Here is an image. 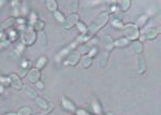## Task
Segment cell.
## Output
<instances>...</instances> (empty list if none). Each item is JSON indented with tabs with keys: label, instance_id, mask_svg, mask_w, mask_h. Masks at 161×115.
<instances>
[{
	"label": "cell",
	"instance_id": "1",
	"mask_svg": "<svg viewBox=\"0 0 161 115\" xmlns=\"http://www.w3.org/2000/svg\"><path fill=\"white\" fill-rule=\"evenodd\" d=\"M109 18H110V14H109V12L100 13V14L96 17V20H95V21L87 27V34H88L90 37H93V34H97L98 31L101 29L103 26H105L106 24H107Z\"/></svg>",
	"mask_w": 161,
	"mask_h": 115
},
{
	"label": "cell",
	"instance_id": "2",
	"mask_svg": "<svg viewBox=\"0 0 161 115\" xmlns=\"http://www.w3.org/2000/svg\"><path fill=\"white\" fill-rule=\"evenodd\" d=\"M121 29L123 30V34L126 36L127 40H132V41H138V39L140 38V31L139 28L136 27V24H127L123 25Z\"/></svg>",
	"mask_w": 161,
	"mask_h": 115
},
{
	"label": "cell",
	"instance_id": "3",
	"mask_svg": "<svg viewBox=\"0 0 161 115\" xmlns=\"http://www.w3.org/2000/svg\"><path fill=\"white\" fill-rule=\"evenodd\" d=\"M36 39H37V34L36 31L32 29V27H27L23 34H21V41L24 43V45L30 46L36 42Z\"/></svg>",
	"mask_w": 161,
	"mask_h": 115
},
{
	"label": "cell",
	"instance_id": "4",
	"mask_svg": "<svg viewBox=\"0 0 161 115\" xmlns=\"http://www.w3.org/2000/svg\"><path fill=\"white\" fill-rule=\"evenodd\" d=\"M80 22V16L76 13H72L71 15H69L64 22L62 23V27L64 29H71L73 26H75Z\"/></svg>",
	"mask_w": 161,
	"mask_h": 115
},
{
	"label": "cell",
	"instance_id": "5",
	"mask_svg": "<svg viewBox=\"0 0 161 115\" xmlns=\"http://www.w3.org/2000/svg\"><path fill=\"white\" fill-rule=\"evenodd\" d=\"M80 60V53L78 51H72L70 52L67 56V60L64 61L66 66H75V65Z\"/></svg>",
	"mask_w": 161,
	"mask_h": 115
},
{
	"label": "cell",
	"instance_id": "6",
	"mask_svg": "<svg viewBox=\"0 0 161 115\" xmlns=\"http://www.w3.org/2000/svg\"><path fill=\"white\" fill-rule=\"evenodd\" d=\"M9 83L11 84L14 89L16 90H21L24 88V85H23V82L21 81V77H18L17 74H11L9 77Z\"/></svg>",
	"mask_w": 161,
	"mask_h": 115
},
{
	"label": "cell",
	"instance_id": "7",
	"mask_svg": "<svg viewBox=\"0 0 161 115\" xmlns=\"http://www.w3.org/2000/svg\"><path fill=\"white\" fill-rule=\"evenodd\" d=\"M40 77H41V73H40V70L37 68H32L28 71V74H27V79L28 81L31 82V83H37V82L40 80Z\"/></svg>",
	"mask_w": 161,
	"mask_h": 115
},
{
	"label": "cell",
	"instance_id": "8",
	"mask_svg": "<svg viewBox=\"0 0 161 115\" xmlns=\"http://www.w3.org/2000/svg\"><path fill=\"white\" fill-rule=\"evenodd\" d=\"M136 69H138V73L139 74H143L146 71V61H145L144 56L142 54L138 55V65H136Z\"/></svg>",
	"mask_w": 161,
	"mask_h": 115
},
{
	"label": "cell",
	"instance_id": "9",
	"mask_svg": "<svg viewBox=\"0 0 161 115\" xmlns=\"http://www.w3.org/2000/svg\"><path fill=\"white\" fill-rule=\"evenodd\" d=\"M102 41H103V45L105 47L106 52H110L114 48V41H113V39H112V37H111L110 34L103 36Z\"/></svg>",
	"mask_w": 161,
	"mask_h": 115
},
{
	"label": "cell",
	"instance_id": "10",
	"mask_svg": "<svg viewBox=\"0 0 161 115\" xmlns=\"http://www.w3.org/2000/svg\"><path fill=\"white\" fill-rule=\"evenodd\" d=\"M61 102H62V107H64L66 110L71 111V112L76 111V108H75V106H74V103H73L69 98H67V97H64H64L61 98Z\"/></svg>",
	"mask_w": 161,
	"mask_h": 115
},
{
	"label": "cell",
	"instance_id": "11",
	"mask_svg": "<svg viewBox=\"0 0 161 115\" xmlns=\"http://www.w3.org/2000/svg\"><path fill=\"white\" fill-rule=\"evenodd\" d=\"M36 102H37V104H38L39 107L41 108V109H43V110H45V111H50V109H53V104H48L47 103V101L45 100L44 98H42V97H37L36 98Z\"/></svg>",
	"mask_w": 161,
	"mask_h": 115
},
{
	"label": "cell",
	"instance_id": "12",
	"mask_svg": "<svg viewBox=\"0 0 161 115\" xmlns=\"http://www.w3.org/2000/svg\"><path fill=\"white\" fill-rule=\"evenodd\" d=\"M107 59H109V52H104V53H102L99 55L98 57V66L100 67V68H104L107 64Z\"/></svg>",
	"mask_w": 161,
	"mask_h": 115
},
{
	"label": "cell",
	"instance_id": "13",
	"mask_svg": "<svg viewBox=\"0 0 161 115\" xmlns=\"http://www.w3.org/2000/svg\"><path fill=\"white\" fill-rule=\"evenodd\" d=\"M158 34H159L158 28H150L145 32V38L148 39V40H154V39L157 38Z\"/></svg>",
	"mask_w": 161,
	"mask_h": 115
},
{
	"label": "cell",
	"instance_id": "14",
	"mask_svg": "<svg viewBox=\"0 0 161 115\" xmlns=\"http://www.w3.org/2000/svg\"><path fill=\"white\" fill-rule=\"evenodd\" d=\"M131 47H132V50H133V52L136 53L138 55H139V54H142V52L144 50V46H143L142 42H140V41H134V42L132 43Z\"/></svg>",
	"mask_w": 161,
	"mask_h": 115
},
{
	"label": "cell",
	"instance_id": "15",
	"mask_svg": "<svg viewBox=\"0 0 161 115\" xmlns=\"http://www.w3.org/2000/svg\"><path fill=\"white\" fill-rule=\"evenodd\" d=\"M24 90H25V93L27 94V96L31 99H36L37 98V91L34 88H32L31 86H28V85H25L24 86Z\"/></svg>",
	"mask_w": 161,
	"mask_h": 115
},
{
	"label": "cell",
	"instance_id": "16",
	"mask_svg": "<svg viewBox=\"0 0 161 115\" xmlns=\"http://www.w3.org/2000/svg\"><path fill=\"white\" fill-rule=\"evenodd\" d=\"M44 27H45V23L43 21H41V20H37V21L32 24V29H34V31H40V32H41V31H43Z\"/></svg>",
	"mask_w": 161,
	"mask_h": 115
},
{
	"label": "cell",
	"instance_id": "17",
	"mask_svg": "<svg viewBox=\"0 0 161 115\" xmlns=\"http://www.w3.org/2000/svg\"><path fill=\"white\" fill-rule=\"evenodd\" d=\"M39 41H40V44H41V46L44 47V48H47L48 42H47L46 34H45L44 31H41V32L39 34Z\"/></svg>",
	"mask_w": 161,
	"mask_h": 115
},
{
	"label": "cell",
	"instance_id": "18",
	"mask_svg": "<svg viewBox=\"0 0 161 115\" xmlns=\"http://www.w3.org/2000/svg\"><path fill=\"white\" fill-rule=\"evenodd\" d=\"M16 23V18L15 17H10V18H7L5 21L2 23V25H1V28L2 29H7V28H10V27H12L14 24Z\"/></svg>",
	"mask_w": 161,
	"mask_h": 115
},
{
	"label": "cell",
	"instance_id": "19",
	"mask_svg": "<svg viewBox=\"0 0 161 115\" xmlns=\"http://www.w3.org/2000/svg\"><path fill=\"white\" fill-rule=\"evenodd\" d=\"M80 64H82L83 68H89L93 64V58L89 57V56H85L80 59Z\"/></svg>",
	"mask_w": 161,
	"mask_h": 115
},
{
	"label": "cell",
	"instance_id": "20",
	"mask_svg": "<svg viewBox=\"0 0 161 115\" xmlns=\"http://www.w3.org/2000/svg\"><path fill=\"white\" fill-rule=\"evenodd\" d=\"M128 44H129V40H127L126 38H121V39H118V40H116V41H115L114 46L125 47V46H127Z\"/></svg>",
	"mask_w": 161,
	"mask_h": 115
},
{
	"label": "cell",
	"instance_id": "21",
	"mask_svg": "<svg viewBox=\"0 0 161 115\" xmlns=\"http://www.w3.org/2000/svg\"><path fill=\"white\" fill-rule=\"evenodd\" d=\"M46 7L50 11H52V12H55V11H57V7H58V4H57V1H55V0H47Z\"/></svg>",
	"mask_w": 161,
	"mask_h": 115
},
{
	"label": "cell",
	"instance_id": "22",
	"mask_svg": "<svg viewBox=\"0 0 161 115\" xmlns=\"http://www.w3.org/2000/svg\"><path fill=\"white\" fill-rule=\"evenodd\" d=\"M130 5H131V1H130V0H123V1H120V3H119V8H120V10H121L123 12H126V11L129 10Z\"/></svg>",
	"mask_w": 161,
	"mask_h": 115
},
{
	"label": "cell",
	"instance_id": "23",
	"mask_svg": "<svg viewBox=\"0 0 161 115\" xmlns=\"http://www.w3.org/2000/svg\"><path fill=\"white\" fill-rule=\"evenodd\" d=\"M46 64H47V58L45 57V56H42V57H40V59L38 60L36 68L40 70V69H42L43 67H45V65Z\"/></svg>",
	"mask_w": 161,
	"mask_h": 115
},
{
	"label": "cell",
	"instance_id": "24",
	"mask_svg": "<svg viewBox=\"0 0 161 115\" xmlns=\"http://www.w3.org/2000/svg\"><path fill=\"white\" fill-rule=\"evenodd\" d=\"M17 115H31V109L29 107L21 108L17 112Z\"/></svg>",
	"mask_w": 161,
	"mask_h": 115
},
{
	"label": "cell",
	"instance_id": "25",
	"mask_svg": "<svg viewBox=\"0 0 161 115\" xmlns=\"http://www.w3.org/2000/svg\"><path fill=\"white\" fill-rule=\"evenodd\" d=\"M147 20H148V16H147V15H143V16H141L140 18H139L138 23L136 24V27L139 28V27H142V26H144L145 24L147 23Z\"/></svg>",
	"mask_w": 161,
	"mask_h": 115
},
{
	"label": "cell",
	"instance_id": "26",
	"mask_svg": "<svg viewBox=\"0 0 161 115\" xmlns=\"http://www.w3.org/2000/svg\"><path fill=\"white\" fill-rule=\"evenodd\" d=\"M54 16H55V18L59 22V23H64V20H66V17L64 16V14L61 12H59V11H55V12H54Z\"/></svg>",
	"mask_w": 161,
	"mask_h": 115
},
{
	"label": "cell",
	"instance_id": "27",
	"mask_svg": "<svg viewBox=\"0 0 161 115\" xmlns=\"http://www.w3.org/2000/svg\"><path fill=\"white\" fill-rule=\"evenodd\" d=\"M76 26H77V29L82 32V34H87V27H86V26H85L82 22H78V23L76 24Z\"/></svg>",
	"mask_w": 161,
	"mask_h": 115
},
{
	"label": "cell",
	"instance_id": "28",
	"mask_svg": "<svg viewBox=\"0 0 161 115\" xmlns=\"http://www.w3.org/2000/svg\"><path fill=\"white\" fill-rule=\"evenodd\" d=\"M78 5H80V2H78V1H72V2L70 3V11H71V12H77Z\"/></svg>",
	"mask_w": 161,
	"mask_h": 115
},
{
	"label": "cell",
	"instance_id": "29",
	"mask_svg": "<svg viewBox=\"0 0 161 115\" xmlns=\"http://www.w3.org/2000/svg\"><path fill=\"white\" fill-rule=\"evenodd\" d=\"M93 106L95 113H96V114H100V112H101V108H100V106H99V102H98V101H95V102L93 103Z\"/></svg>",
	"mask_w": 161,
	"mask_h": 115
},
{
	"label": "cell",
	"instance_id": "30",
	"mask_svg": "<svg viewBox=\"0 0 161 115\" xmlns=\"http://www.w3.org/2000/svg\"><path fill=\"white\" fill-rule=\"evenodd\" d=\"M97 53H98L97 47H93V48H91V50H90V51H89L88 55H87V56H89V57H91V58H93V56L96 55V54H97Z\"/></svg>",
	"mask_w": 161,
	"mask_h": 115
},
{
	"label": "cell",
	"instance_id": "31",
	"mask_svg": "<svg viewBox=\"0 0 161 115\" xmlns=\"http://www.w3.org/2000/svg\"><path fill=\"white\" fill-rule=\"evenodd\" d=\"M10 46V41H7V40H1V42H0V47H8Z\"/></svg>",
	"mask_w": 161,
	"mask_h": 115
},
{
	"label": "cell",
	"instance_id": "32",
	"mask_svg": "<svg viewBox=\"0 0 161 115\" xmlns=\"http://www.w3.org/2000/svg\"><path fill=\"white\" fill-rule=\"evenodd\" d=\"M29 67H30V61H29V60H24V61H23V64H21V68L26 69V70H27V69L29 68Z\"/></svg>",
	"mask_w": 161,
	"mask_h": 115
},
{
	"label": "cell",
	"instance_id": "33",
	"mask_svg": "<svg viewBox=\"0 0 161 115\" xmlns=\"http://www.w3.org/2000/svg\"><path fill=\"white\" fill-rule=\"evenodd\" d=\"M9 34H10V37H11V40H12V41H14V40L17 38L16 32H15L14 30H10V31H9Z\"/></svg>",
	"mask_w": 161,
	"mask_h": 115
},
{
	"label": "cell",
	"instance_id": "34",
	"mask_svg": "<svg viewBox=\"0 0 161 115\" xmlns=\"http://www.w3.org/2000/svg\"><path fill=\"white\" fill-rule=\"evenodd\" d=\"M36 87H37L38 89H43V88H44V83L41 81H38L36 83Z\"/></svg>",
	"mask_w": 161,
	"mask_h": 115
},
{
	"label": "cell",
	"instance_id": "35",
	"mask_svg": "<svg viewBox=\"0 0 161 115\" xmlns=\"http://www.w3.org/2000/svg\"><path fill=\"white\" fill-rule=\"evenodd\" d=\"M76 115H89V113L85 110H82V109H78L76 110Z\"/></svg>",
	"mask_w": 161,
	"mask_h": 115
},
{
	"label": "cell",
	"instance_id": "36",
	"mask_svg": "<svg viewBox=\"0 0 161 115\" xmlns=\"http://www.w3.org/2000/svg\"><path fill=\"white\" fill-rule=\"evenodd\" d=\"M25 71H26V69L21 68V70H19V75H21V77H24V75H25Z\"/></svg>",
	"mask_w": 161,
	"mask_h": 115
},
{
	"label": "cell",
	"instance_id": "37",
	"mask_svg": "<svg viewBox=\"0 0 161 115\" xmlns=\"http://www.w3.org/2000/svg\"><path fill=\"white\" fill-rule=\"evenodd\" d=\"M16 23H19V24H25V21H24L23 18H17Z\"/></svg>",
	"mask_w": 161,
	"mask_h": 115
},
{
	"label": "cell",
	"instance_id": "38",
	"mask_svg": "<svg viewBox=\"0 0 161 115\" xmlns=\"http://www.w3.org/2000/svg\"><path fill=\"white\" fill-rule=\"evenodd\" d=\"M3 115H17V113H15V112H9V113H5Z\"/></svg>",
	"mask_w": 161,
	"mask_h": 115
},
{
	"label": "cell",
	"instance_id": "39",
	"mask_svg": "<svg viewBox=\"0 0 161 115\" xmlns=\"http://www.w3.org/2000/svg\"><path fill=\"white\" fill-rule=\"evenodd\" d=\"M3 91H4V90H3V86H2V85H0V94H2Z\"/></svg>",
	"mask_w": 161,
	"mask_h": 115
},
{
	"label": "cell",
	"instance_id": "40",
	"mask_svg": "<svg viewBox=\"0 0 161 115\" xmlns=\"http://www.w3.org/2000/svg\"><path fill=\"white\" fill-rule=\"evenodd\" d=\"M2 37H3V34L0 31V40H3V38H2Z\"/></svg>",
	"mask_w": 161,
	"mask_h": 115
},
{
	"label": "cell",
	"instance_id": "41",
	"mask_svg": "<svg viewBox=\"0 0 161 115\" xmlns=\"http://www.w3.org/2000/svg\"><path fill=\"white\" fill-rule=\"evenodd\" d=\"M105 115H114V113H112V112H107Z\"/></svg>",
	"mask_w": 161,
	"mask_h": 115
},
{
	"label": "cell",
	"instance_id": "42",
	"mask_svg": "<svg viewBox=\"0 0 161 115\" xmlns=\"http://www.w3.org/2000/svg\"><path fill=\"white\" fill-rule=\"evenodd\" d=\"M4 2H5V1H0V5H2V4H3Z\"/></svg>",
	"mask_w": 161,
	"mask_h": 115
},
{
	"label": "cell",
	"instance_id": "43",
	"mask_svg": "<svg viewBox=\"0 0 161 115\" xmlns=\"http://www.w3.org/2000/svg\"><path fill=\"white\" fill-rule=\"evenodd\" d=\"M36 115H41V114H36Z\"/></svg>",
	"mask_w": 161,
	"mask_h": 115
}]
</instances>
